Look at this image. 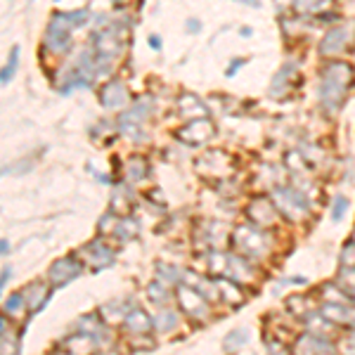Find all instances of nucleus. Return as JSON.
<instances>
[{
  "mask_svg": "<svg viewBox=\"0 0 355 355\" xmlns=\"http://www.w3.org/2000/svg\"><path fill=\"white\" fill-rule=\"evenodd\" d=\"M88 19V10H81V12H57L53 17L48 26V33H45V45H48L53 53H67L69 45H71V28H78L83 21Z\"/></svg>",
  "mask_w": 355,
  "mask_h": 355,
  "instance_id": "nucleus-1",
  "label": "nucleus"
},
{
  "mask_svg": "<svg viewBox=\"0 0 355 355\" xmlns=\"http://www.w3.org/2000/svg\"><path fill=\"white\" fill-rule=\"evenodd\" d=\"M272 202L277 206L279 214L287 216V218H296V216L308 211L306 197H303L299 190H294V187H279V190H275Z\"/></svg>",
  "mask_w": 355,
  "mask_h": 355,
  "instance_id": "nucleus-2",
  "label": "nucleus"
},
{
  "mask_svg": "<svg viewBox=\"0 0 355 355\" xmlns=\"http://www.w3.org/2000/svg\"><path fill=\"white\" fill-rule=\"evenodd\" d=\"M234 246L244 256H263L268 249V239L266 234L254 230V227H237V232H234Z\"/></svg>",
  "mask_w": 355,
  "mask_h": 355,
  "instance_id": "nucleus-3",
  "label": "nucleus"
},
{
  "mask_svg": "<svg viewBox=\"0 0 355 355\" xmlns=\"http://www.w3.org/2000/svg\"><path fill=\"white\" fill-rule=\"evenodd\" d=\"M216 135V125L209 119H192L185 128L178 130V137L187 145H204L206 140Z\"/></svg>",
  "mask_w": 355,
  "mask_h": 355,
  "instance_id": "nucleus-4",
  "label": "nucleus"
},
{
  "mask_svg": "<svg viewBox=\"0 0 355 355\" xmlns=\"http://www.w3.org/2000/svg\"><path fill=\"white\" fill-rule=\"evenodd\" d=\"M178 301H180L182 311L187 315H192V318H206V315H209V306H206L204 296L199 294V291H194L192 287H187V284H182V287L178 289Z\"/></svg>",
  "mask_w": 355,
  "mask_h": 355,
  "instance_id": "nucleus-5",
  "label": "nucleus"
},
{
  "mask_svg": "<svg viewBox=\"0 0 355 355\" xmlns=\"http://www.w3.org/2000/svg\"><path fill=\"white\" fill-rule=\"evenodd\" d=\"M346 90H348V85L334 81V78L322 76V83H320V102L324 105V110H327V112L339 110Z\"/></svg>",
  "mask_w": 355,
  "mask_h": 355,
  "instance_id": "nucleus-6",
  "label": "nucleus"
},
{
  "mask_svg": "<svg viewBox=\"0 0 355 355\" xmlns=\"http://www.w3.org/2000/svg\"><path fill=\"white\" fill-rule=\"evenodd\" d=\"M81 263L76 259H60L53 263V268H50V282L55 284V287H62V284H69L71 279H76L78 275H81Z\"/></svg>",
  "mask_w": 355,
  "mask_h": 355,
  "instance_id": "nucleus-7",
  "label": "nucleus"
},
{
  "mask_svg": "<svg viewBox=\"0 0 355 355\" xmlns=\"http://www.w3.org/2000/svg\"><path fill=\"white\" fill-rule=\"evenodd\" d=\"M83 254H85V263H88L93 270H102L105 266H112V261H114L112 249L102 242H90L83 249Z\"/></svg>",
  "mask_w": 355,
  "mask_h": 355,
  "instance_id": "nucleus-8",
  "label": "nucleus"
},
{
  "mask_svg": "<svg viewBox=\"0 0 355 355\" xmlns=\"http://www.w3.org/2000/svg\"><path fill=\"white\" fill-rule=\"evenodd\" d=\"M249 216L251 220H256V225H272L275 218H277V206L270 199H256L254 204L249 206Z\"/></svg>",
  "mask_w": 355,
  "mask_h": 355,
  "instance_id": "nucleus-9",
  "label": "nucleus"
},
{
  "mask_svg": "<svg viewBox=\"0 0 355 355\" xmlns=\"http://www.w3.org/2000/svg\"><path fill=\"white\" fill-rule=\"evenodd\" d=\"M100 100H102V107H107V110H119V107H123L125 102H128V90H125L123 83L112 81V83H107L105 90L100 93Z\"/></svg>",
  "mask_w": 355,
  "mask_h": 355,
  "instance_id": "nucleus-10",
  "label": "nucleus"
},
{
  "mask_svg": "<svg viewBox=\"0 0 355 355\" xmlns=\"http://www.w3.org/2000/svg\"><path fill=\"white\" fill-rule=\"evenodd\" d=\"M348 36H351V28H348V26L331 28L327 36H324L320 53H322V55H336V53H341V50L346 48V43H348Z\"/></svg>",
  "mask_w": 355,
  "mask_h": 355,
  "instance_id": "nucleus-11",
  "label": "nucleus"
},
{
  "mask_svg": "<svg viewBox=\"0 0 355 355\" xmlns=\"http://www.w3.org/2000/svg\"><path fill=\"white\" fill-rule=\"evenodd\" d=\"M50 299V291L48 287H45L43 282H33V284H28V289H26V303H28V311L31 313H38L41 308L48 303Z\"/></svg>",
  "mask_w": 355,
  "mask_h": 355,
  "instance_id": "nucleus-12",
  "label": "nucleus"
},
{
  "mask_svg": "<svg viewBox=\"0 0 355 355\" xmlns=\"http://www.w3.org/2000/svg\"><path fill=\"white\" fill-rule=\"evenodd\" d=\"M123 327L130 331V334H147V331L152 329V320L147 318L142 311H130L128 315H125L123 320Z\"/></svg>",
  "mask_w": 355,
  "mask_h": 355,
  "instance_id": "nucleus-13",
  "label": "nucleus"
},
{
  "mask_svg": "<svg viewBox=\"0 0 355 355\" xmlns=\"http://www.w3.org/2000/svg\"><path fill=\"white\" fill-rule=\"evenodd\" d=\"M294 64H287V67H282L277 71V76L272 78V88H270V95H275V97H284L291 90V83H287V76L291 71H294Z\"/></svg>",
  "mask_w": 355,
  "mask_h": 355,
  "instance_id": "nucleus-14",
  "label": "nucleus"
},
{
  "mask_svg": "<svg viewBox=\"0 0 355 355\" xmlns=\"http://www.w3.org/2000/svg\"><path fill=\"white\" fill-rule=\"evenodd\" d=\"M178 112H180L185 119H194V116L199 119V114H206V107L199 105V100L194 95H185L180 100V105H178Z\"/></svg>",
  "mask_w": 355,
  "mask_h": 355,
  "instance_id": "nucleus-15",
  "label": "nucleus"
},
{
  "mask_svg": "<svg viewBox=\"0 0 355 355\" xmlns=\"http://www.w3.org/2000/svg\"><path fill=\"white\" fill-rule=\"evenodd\" d=\"M299 355H322V353H329L327 343L320 341V339H313V336H303L299 341Z\"/></svg>",
  "mask_w": 355,
  "mask_h": 355,
  "instance_id": "nucleus-16",
  "label": "nucleus"
},
{
  "mask_svg": "<svg viewBox=\"0 0 355 355\" xmlns=\"http://www.w3.org/2000/svg\"><path fill=\"white\" fill-rule=\"evenodd\" d=\"M112 234H116L119 239H130V237H135L137 234V223L133 218H119L116 223V227H114V232Z\"/></svg>",
  "mask_w": 355,
  "mask_h": 355,
  "instance_id": "nucleus-17",
  "label": "nucleus"
},
{
  "mask_svg": "<svg viewBox=\"0 0 355 355\" xmlns=\"http://www.w3.org/2000/svg\"><path fill=\"white\" fill-rule=\"evenodd\" d=\"M154 322H157V327L162 329V331H171V329H175L178 315H175L173 311H168V308H164V311H159V313H157Z\"/></svg>",
  "mask_w": 355,
  "mask_h": 355,
  "instance_id": "nucleus-18",
  "label": "nucleus"
},
{
  "mask_svg": "<svg viewBox=\"0 0 355 355\" xmlns=\"http://www.w3.org/2000/svg\"><path fill=\"white\" fill-rule=\"evenodd\" d=\"M125 173H128V180H142V175L147 173V166L142 159H133V162H128V166H125Z\"/></svg>",
  "mask_w": 355,
  "mask_h": 355,
  "instance_id": "nucleus-19",
  "label": "nucleus"
},
{
  "mask_svg": "<svg viewBox=\"0 0 355 355\" xmlns=\"http://www.w3.org/2000/svg\"><path fill=\"white\" fill-rule=\"evenodd\" d=\"M322 315H324V318H329V320H336V322H346V320H348V311L343 306H336V303H327Z\"/></svg>",
  "mask_w": 355,
  "mask_h": 355,
  "instance_id": "nucleus-20",
  "label": "nucleus"
},
{
  "mask_svg": "<svg viewBox=\"0 0 355 355\" xmlns=\"http://www.w3.org/2000/svg\"><path fill=\"white\" fill-rule=\"evenodd\" d=\"M17 60H19V48H12V53H10V60H8V64H5V69H3V76H0V81H3V85H8V83H10V78L15 76Z\"/></svg>",
  "mask_w": 355,
  "mask_h": 355,
  "instance_id": "nucleus-21",
  "label": "nucleus"
},
{
  "mask_svg": "<svg viewBox=\"0 0 355 355\" xmlns=\"http://www.w3.org/2000/svg\"><path fill=\"white\" fill-rule=\"evenodd\" d=\"M246 339H249V331H246V329L232 331V334L225 336V348H227V351H234L237 346H244Z\"/></svg>",
  "mask_w": 355,
  "mask_h": 355,
  "instance_id": "nucleus-22",
  "label": "nucleus"
},
{
  "mask_svg": "<svg viewBox=\"0 0 355 355\" xmlns=\"http://www.w3.org/2000/svg\"><path fill=\"white\" fill-rule=\"evenodd\" d=\"M147 294H150V299L154 303H162V301L168 299V294H166V287H164V284H159V282L150 284V287H147Z\"/></svg>",
  "mask_w": 355,
  "mask_h": 355,
  "instance_id": "nucleus-23",
  "label": "nucleus"
},
{
  "mask_svg": "<svg viewBox=\"0 0 355 355\" xmlns=\"http://www.w3.org/2000/svg\"><path fill=\"white\" fill-rule=\"evenodd\" d=\"M346 209H348V199L346 197H336L334 206H331V218L341 220L343 218V211H346Z\"/></svg>",
  "mask_w": 355,
  "mask_h": 355,
  "instance_id": "nucleus-24",
  "label": "nucleus"
},
{
  "mask_svg": "<svg viewBox=\"0 0 355 355\" xmlns=\"http://www.w3.org/2000/svg\"><path fill=\"white\" fill-rule=\"evenodd\" d=\"M21 301H24V296L21 294H15V296H10L8 303H5V311L8 313H19V308H21Z\"/></svg>",
  "mask_w": 355,
  "mask_h": 355,
  "instance_id": "nucleus-25",
  "label": "nucleus"
},
{
  "mask_svg": "<svg viewBox=\"0 0 355 355\" xmlns=\"http://www.w3.org/2000/svg\"><path fill=\"white\" fill-rule=\"evenodd\" d=\"M343 353L346 355H355V331L351 336L346 339V343H343Z\"/></svg>",
  "mask_w": 355,
  "mask_h": 355,
  "instance_id": "nucleus-26",
  "label": "nucleus"
},
{
  "mask_svg": "<svg viewBox=\"0 0 355 355\" xmlns=\"http://www.w3.org/2000/svg\"><path fill=\"white\" fill-rule=\"evenodd\" d=\"M296 10H315L313 5H318V0H294Z\"/></svg>",
  "mask_w": 355,
  "mask_h": 355,
  "instance_id": "nucleus-27",
  "label": "nucleus"
},
{
  "mask_svg": "<svg viewBox=\"0 0 355 355\" xmlns=\"http://www.w3.org/2000/svg\"><path fill=\"white\" fill-rule=\"evenodd\" d=\"M237 3H244L249 8H261V0H237Z\"/></svg>",
  "mask_w": 355,
  "mask_h": 355,
  "instance_id": "nucleus-28",
  "label": "nucleus"
},
{
  "mask_svg": "<svg viewBox=\"0 0 355 355\" xmlns=\"http://www.w3.org/2000/svg\"><path fill=\"white\" fill-rule=\"evenodd\" d=\"M150 43H152V48H154V50L162 48V45H159V38H157V36H152V38H150Z\"/></svg>",
  "mask_w": 355,
  "mask_h": 355,
  "instance_id": "nucleus-29",
  "label": "nucleus"
},
{
  "mask_svg": "<svg viewBox=\"0 0 355 355\" xmlns=\"http://www.w3.org/2000/svg\"><path fill=\"white\" fill-rule=\"evenodd\" d=\"M10 272H12V270H10V268H5V270H3V284H8V279H10Z\"/></svg>",
  "mask_w": 355,
  "mask_h": 355,
  "instance_id": "nucleus-30",
  "label": "nucleus"
},
{
  "mask_svg": "<svg viewBox=\"0 0 355 355\" xmlns=\"http://www.w3.org/2000/svg\"><path fill=\"white\" fill-rule=\"evenodd\" d=\"M187 24H190V31H192V33H194V31H197V28H199V26H197V21H194V19H190V21H187Z\"/></svg>",
  "mask_w": 355,
  "mask_h": 355,
  "instance_id": "nucleus-31",
  "label": "nucleus"
},
{
  "mask_svg": "<svg viewBox=\"0 0 355 355\" xmlns=\"http://www.w3.org/2000/svg\"><path fill=\"white\" fill-rule=\"evenodd\" d=\"M277 3H289V0H277ZM291 3H294V0H291Z\"/></svg>",
  "mask_w": 355,
  "mask_h": 355,
  "instance_id": "nucleus-32",
  "label": "nucleus"
},
{
  "mask_svg": "<svg viewBox=\"0 0 355 355\" xmlns=\"http://www.w3.org/2000/svg\"><path fill=\"white\" fill-rule=\"evenodd\" d=\"M102 355H116V353H102Z\"/></svg>",
  "mask_w": 355,
  "mask_h": 355,
  "instance_id": "nucleus-33",
  "label": "nucleus"
},
{
  "mask_svg": "<svg viewBox=\"0 0 355 355\" xmlns=\"http://www.w3.org/2000/svg\"><path fill=\"white\" fill-rule=\"evenodd\" d=\"M353 242H355V239H353Z\"/></svg>",
  "mask_w": 355,
  "mask_h": 355,
  "instance_id": "nucleus-34",
  "label": "nucleus"
}]
</instances>
